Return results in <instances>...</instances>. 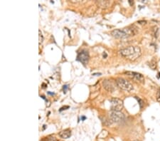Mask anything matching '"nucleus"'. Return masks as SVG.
<instances>
[{"instance_id":"nucleus-6","label":"nucleus","mask_w":160,"mask_h":141,"mask_svg":"<svg viewBox=\"0 0 160 141\" xmlns=\"http://www.w3.org/2000/svg\"><path fill=\"white\" fill-rule=\"evenodd\" d=\"M126 76H128L129 78L135 80V82H139V83H143L145 81V78L142 74L137 73V72H133V71H127L125 72Z\"/></svg>"},{"instance_id":"nucleus-15","label":"nucleus","mask_w":160,"mask_h":141,"mask_svg":"<svg viewBox=\"0 0 160 141\" xmlns=\"http://www.w3.org/2000/svg\"><path fill=\"white\" fill-rule=\"evenodd\" d=\"M134 141H138V140H134Z\"/></svg>"},{"instance_id":"nucleus-9","label":"nucleus","mask_w":160,"mask_h":141,"mask_svg":"<svg viewBox=\"0 0 160 141\" xmlns=\"http://www.w3.org/2000/svg\"><path fill=\"white\" fill-rule=\"evenodd\" d=\"M71 136V130L70 129H66L59 133V136L63 139H68Z\"/></svg>"},{"instance_id":"nucleus-4","label":"nucleus","mask_w":160,"mask_h":141,"mask_svg":"<svg viewBox=\"0 0 160 141\" xmlns=\"http://www.w3.org/2000/svg\"><path fill=\"white\" fill-rule=\"evenodd\" d=\"M110 101L111 103V110H113V111H121L124 107L123 101L119 98H112Z\"/></svg>"},{"instance_id":"nucleus-13","label":"nucleus","mask_w":160,"mask_h":141,"mask_svg":"<svg viewBox=\"0 0 160 141\" xmlns=\"http://www.w3.org/2000/svg\"><path fill=\"white\" fill-rule=\"evenodd\" d=\"M149 66H150L151 68H152V69H155L156 67H157V64H156V61L155 60H152L150 62V64H149Z\"/></svg>"},{"instance_id":"nucleus-10","label":"nucleus","mask_w":160,"mask_h":141,"mask_svg":"<svg viewBox=\"0 0 160 141\" xmlns=\"http://www.w3.org/2000/svg\"><path fill=\"white\" fill-rule=\"evenodd\" d=\"M98 5L100 6V7H108L109 5H110V2H108V1H100V2H98Z\"/></svg>"},{"instance_id":"nucleus-3","label":"nucleus","mask_w":160,"mask_h":141,"mask_svg":"<svg viewBox=\"0 0 160 141\" xmlns=\"http://www.w3.org/2000/svg\"><path fill=\"white\" fill-rule=\"evenodd\" d=\"M116 84L117 86L122 90L126 91H131L133 90V86L130 82L122 78H118L116 80Z\"/></svg>"},{"instance_id":"nucleus-14","label":"nucleus","mask_w":160,"mask_h":141,"mask_svg":"<svg viewBox=\"0 0 160 141\" xmlns=\"http://www.w3.org/2000/svg\"><path fill=\"white\" fill-rule=\"evenodd\" d=\"M157 100L158 102L160 103V90H159L157 93Z\"/></svg>"},{"instance_id":"nucleus-5","label":"nucleus","mask_w":160,"mask_h":141,"mask_svg":"<svg viewBox=\"0 0 160 141\" xmlns=\"http://www.w3.org/2000/svg\"><path fill=\"white\" fill-rule=\"evenodd\" d=\"M110 119L113 123H119L125 119V115L120 111H113L111 110L109 115Z\"/></svg>"},{"instance_id":"nucleus-7","label":"nucleus","mask_w":160,"mask_h":141,"mask_svg":"<svg viewBox=\"0 0 160 141\" xmlns=\"http://www.w3.org/2000/svg\"><path fill=\"white\" fill-rule=\"evenodd\" d=\"M78 60L83 64H88L89 60V54L88 51L86 50H83L78 54Z\"/></svg>"},{"instance_id":"nucleus-2","label":"nucleus","mask_w":160,"mask_h":141,"mask_svg":"<svg viewBox=\"0 0 160 141\" xmlns=\"http://www.w3.org/2000/svg\"><path fill=\"white\" fill-rule=\"evenodd\" d=\"M137 32L132 27H127L122 29H115L111 32L113 37L116 39H125L136 34Z\"/></svg>"},{"instance_id":"nucleus-11","label":"nucleus","mask_w":160,"mask_h":141,"mask_svg":"<svg viewBox=\"0 0 160 141\" xmlns=\"http://www.w3.org/2000/svg\"><path fill=\"white\" fill-rule=\"evenodd\" d=\"M43 41H44V37L43 35H42L41 30H39V31H38V43H39V44H41L43 43Z\"/></svg>"},{"instance_id":"nucleus-8","label":"nucleus","mask_w":160,"mask_h":141,"mask_svg":"<svg viewBox=\"0 0 160 141\" xmlns=\"http://www.w3.org/2000/svg\"><path fill=\"white\" fill-rule=\"evenodd\" d=\"M103 86L109 92H113V90H115V86L110 80H105L103 81Z\"/></svg>"},{"instance_id":"nucleus-1","label":"nucleus","mask_w":160,"mask_h":141,"mask_svg":"<svg viewBox=\"0 0 160 141\" xmlns=\"http://www.w3.org/2000/svg\"><path fill=\"white\" fill-rule=\"evenodd\" d=\"M120 55L129 61H135L141 56V49L139 46H131L119 51Z\"/></svg>"},{"instance_id":"nucleus-12","label":"nucleus","mask_w":160,"mask_h":141,"mask_svg":"<svg viewBox=\"0 0 160 141\" xmlns=\"http://www.w3.org/2000/svg\"><path fill=\"white\" fill-rule=\"evenodd\" d=\"M46 141H59V140H58V139L56 138V137L50 136H48V137H46Z\"/></svg>"}]
</instances>
